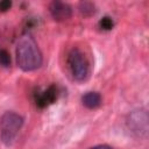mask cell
<instances>
[{"mask_svg": "<svg viewBox=\"0 0 149 149\" xmlns=\"http://www.w3.org/2000/svg\"><path fill=\"white\" fill-rule=\"evenodd\" d=\"M49 12L51 17L57 22L68 21L72 16V8L69 3L63 1H52L49 5Z\"/></svg>", "mask_w": 149, "mask_h": 149, "instance_id": "5", "label": "cell"}, {"mask_svg": "<svg viewBox=\"0 0 149 149\" xmlns=\"http://www.w3.org/2000/svg\"><path fill=\"white\" fill-rule=\"evenodd\" d=\"M22 126H23V118L20 114L12 112V111L5 112L0 119V140H1V142L5 146L10 147L14 143Z\"/></svg>", "mask_w": 149, "mask_h": 149, "instance_id": "2", "label": "cell"}, {"mask_svg": "<svg viewBox=\"0 0 149 149\" xmlns=\"http://www.w3.org/2000/svg\"><path fill=\"white\" fill-rule=\"evenodd\" d=\"M68 65L72 78L76 81H84L90 71L88 62L84 52L78 48H72L68 55Z\"/></svg>", "mask_w": 149, "mask_h": 149, "instance_id": "3", "label": "cell"}, {"mask_svg": "<svg viewBox=\"0 0 149 149\" xmlns=\"http://www.w3.org/2000/svg\"><path fill=\"white\" fill-rule=\"evenodd\" d=\"M15 55L17 66L26 72L38 69L43 63L42 52L34 37H31L29 34L22 35L19 38Z\"/></svg>", "mask_w": 149, "mask_h": 149, "instance_id": "1", "label": "cell"}, {"mask_svg": "<svg viewBox=\"0 0 149 149\" xmlns=\"http://www.w3.org/2000/svg\"><path fill=\"white\" fill-rule=\"evenodd\" d=\"M0 64L3 68H8L10 65V56L7 50L1 49L0 50Z\"/></svg>", "mask_w": 149, "mask_h": 149, "instance_id": "9", "label": "cell"}, {"mask_svg": "<svg viewBox=\"0 0 149 149\" xmlns=\"http://www.w3.org/2000/svg\"><path fill=\"white\" fill-rule=\"evenodd\" d=\"M83 105L88 109H94L101 105V95L97 91H88L81 97Z\"/></svg>", "mask_w": 149, "mask_h": 149, "instance_id": "7", "label": "cell"}, {"mask_svg": "<svg viewBox=\"0 0 149 149\" xmlns=\"http://www.w3.org/2000/svg\"><path fill=\"white\" fill-rule=\"evenodd\" d=\"M79 10L81 12V14H84V15H92V14H94V12H95V9H94V5L92 3V2H81L80 5H79Z\"/></svg>", "mask_w": 149, "mask_h": 149, "instance_id": "8", "label": "cell"}, {"mask_svg": "<svg viewBox=\"0 0 149 149\" xmlns=\"http://www.w3.org/2000/svg\"><path fill=\"white\" fill-rule=\"evenodd\" d=\"M90 149H113V148L111 146H108V144H98V146L91 147Z\"/></svg>", "mask_w": 149, "mask_h": 149, "instance_id": "12", "label": "cell"}, {"mask_svg": "<svg viewBox=\"0 0 149 149\" xmlns=\"http://www.w3.org/2000/svg\"><path fill=\"white\" fill-rule=\"evenodd\" d=\"M99 26H100V28L104 29V30H111V29L113 28V26H114V22H113V20H112L111 17L105 16V17H102V19L99 21Z\"/></svg>", "mask_w": 149, "mask_h": 149, "instance_id": "10", "label": "cell"}, {"mask_svg": "<svg viewBox=\"0 0 149 149\" xmlns=\"http://www.w3.org/2000/svg\"><path fill=\"white\" fill-rule=\"evenodd\" d=\"M10 1H1L0 2V10H7L10 7Z\"/></svg>", "mask_w": 149, "mask_h": 149, "instance_id": "11", "label": "cell"}, {"mask_svg": "<svg viewBox=\"0 0 149 149\" xmlns=\"http://www.w3.org/2000/svg\"><path fill=\"white\" fill-rule=\"evenodd\" d=\"M128 129L137 137H147L149 130V116L148 112L143 108L132 111L126 120Z\"/></svg>", "mask_w": 149, "mask_h": 149, "instance_id": "4", "label": "cell"}, {"mask_svg": "<svg viewBox=\"0 0 149 149\" xmlns=\"http://www.w3.org/2000/svg\"><path fill=\"white\" fill-rule=\"evenodd\" d=\"M56 98H57V90L55 86H50L36 97V105L38 107H45L52 104L56 100Z\"/></svg>", "mask_w": 149, "mask_h": 149, "instance_id": "6", "label": "cell"}]
</instances>
